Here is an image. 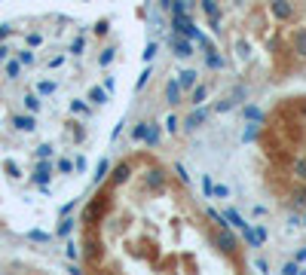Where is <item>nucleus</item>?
Here are the masks:
<instances>
[{"instance_id":"1","label":"nucleus","mask_w":306,"mask_h":275,"mask_svg":"<svg viewBox=\"0 0 306 275\" xmlns=\"http://www.w3.org/2000/svg\"><path fill=\"white\" fill-rule=\"evenodd\" d=\"M211 242L218 245V251H224V254H236V238L227 232V226H221L218 232H214V235H211Z\"/></svg>"},{"instance_id":"2","label":"nucleus","mask_w":306,"mask_h":275,"mask_svg":"<svg viewBox=\"0 0 306 275\" xmlns=\"http://www.w3.org/2000/svg\"><path fill=\"white\" fill-rule=\"evenodd\" d=\"M269 12H273L276 22H291L294 18V6L288 3V0H273V3H269Z\"/></svg>"},{"instance_id":"3","label":"nucleus","mask_w":306,"mask_h":275,"mask_svg":"<svg viewBox=\"0 0 306 275\" xmlns=\"http://www.w3.org/2000/svg\"><path fill=\"white\" fill-rule=\"evenodd\" d=\"M172 49H175L178 58H190V55H193V43H190V37L175 34V37H172Z\"/></svg>"},{"instance_id":"4","label":"nucleus","mask_w":306,"mask_h":275,"mask_svg":"<svg viewBox=\"0 0 306 275\" xmlns=\"http://www.w3.org/2000/svg\"><path fill=\"white\" fill-rule=\"evenodd\" d=\"M205 119H208V110L199 104V107H196L193 110V113L187 116V122H184V128H187V132H196V128H199V125H205Z\"/></svg>"},{"instance_id":"5","label":"nucleus","mask_w":306,"mask_h":275,"mask_svg":"<svg viewBox=\"0 0 306 275\" xmlns=\"http://www.w3.org/2000/svg\"><path fill=\"white\" fill-rule=\"evenodd\" d=\"M202 9H205L208 18H211L214 34H221V9H218V3H214V0H202Z\"/></svg>"},{"instance_id":"6","label":"nucleus","mask_w":306,"mask_h":275,"mask_svg":"<svg viewBox=\"0 0 306 275\" xmlns=\"http://www.w3.org/2000/svg\"><path fill=\"white\" fill-rule=\"evenodd\" d=\"M181 92H184L181 83H178V80H169V83H166V104L175 107L178 101H181Z\"/></svg>"},{"instance_id":"7","label":"nucleus","mask_w":306,"mask_h":275,"mask_svg":"<svg viewBox=\"0 0 306 275\" xmlns=\"http://www.w3.org/2000/svg\"><path fill=\"white\" fill-rule=\"evenodd\" d=\"M242 95H245V89H236L233 95H224V101H218V104H214V110H218V113H224V110H233V107L239 104L236 98H242Z\"/></svg>"},{"instance_id":"8","label":"nucleus","mask_w":306,"mask_h":275,"mask_svg":"<svg viewBox=\"0 0 306 275\" xmlns=\"http://www.w3.org/2000/svg\"><path fill=\"white\" fill-rule=\"evenodd\" d=\"M132 174V168H129V162H120L117 168H114V177H111V183L114 187H120V183H125V177Z\"/></svg>"},{"instance_id":"9","label":"nucleus","mask_w":306,"mask_h":275,"mask_svg":"<svg viewBox=\"0 0 306 275\" xmlns=\"http://www.w3.org/2000/svg\"><path fill=\"white\" fill-rule=\"evenodd\" d=\"M224 217H227V223H230V226H236V229H248V223L242 220V214H239L236 208H227V211H224Z\"/></svg>"},{"instance_id":"10","label":"nucleus","mask_w":306,"mask_h":275,"mask_svg":"<svg viewBox=\"0 0 306 275\" xmlns=\"http://www.w3.org/2000/svg\"><path fill=\"white\" fill-rule=\"evenodd\" d=\"M178 77H181V80H178V83H181V89H193L196 83H199V73H196V70H181Z\"/></svg>"},{"instance_id":"11","label":"nucleus","mask_w":306,"mask_h":275,"mask_svg":"<svg viewBox=\"0 0 306 275\" xmlns=\"http://www.w3.org/2000/svg\"><path fill=\"white\" fill-rule=\"evenodd\" d=\"M294 49H297V55H300V61H306V28H300V31L294 34Z\"/></svg>"},{"instance_id":"12","label":"nucleus","mask_w":306,"mask_h":275,"mask_svg":"<svg viewBox=\"0 0 306 275\" xmlns=\"http://www.w3.org/2000/svg\"><path fill=\"white\" fill-rule=\"evenodd\" d=\"M89 101H92L95 107L107 104V89H101V86H92V89H89Z\"/></svg>"},{"instance_id":"13","label":"nucleus","mask_w":306,"mask_h":275,"mask_svg":"<svg viewBox=\"0 0 306 275\" xmlns=\"http://www.w3.org/2000/svg\"><path fill=\"white\" fill-rule=\"evenodd\" d=\"M12 122H15V128H19V132H34V128H37L34 116H15Z\"/></svg>"},{"instance_id":"14","label":"nucleus","mask_w":306,"mask_h":275,"mask_svg":"<svg viewBox=\"0 0 306 275\" xmlns=\"http://www.w3.org/2000/svg\"><path fill=\"white\" fill-rule=\"evenodd\" d=\"M49 174H52V165H49V162H40V165H37V174H34V180H37V183H46Z\"/></svg>"},{"instance_id":"15","label":"nucleus","mask_w":306,"mask_h":275,"mask_svg":"<svg viewBox=\"0 0 306 275\" xmlns=\"http://www.w3.org/2000/svg\"><path fill=\"white\" fill-rule=\"evenodd\" d=\"M205 98H208V86H199V83H196V86H193V104L199 107Z\"/></svg>"},{"instance_id":"16","label":"nucleus","mask_w":306,"mask_h":275,"mask_svg":"<svg viewBox=\"0 0 306 275\" xmlns=\"http://www.w3.org/2000/svg\"><path fill=\"white\" fill-rule=\"evenodd\" d=\"M294 177H300V180L306 183V156H300V159L294 162Z\"/></svg>"},{"instance_id":"17","label":"nucleus","mask_w":306,"mask_h":275,"mask_svg":"<svg viewBox=\"0 0 306 275\" xmlns=\"http://www.w3.org/2000/svg\"><path fill=\"white\" fill-rule=\"evenodd\" d=\"M147 125H150V122H138V125L132 128V141H144V135H147Z\"/></svg>"},{"instance_id":"18","label":"nucleus","mask_w":306,"mask_h":275,"mask_svg":"<svg viewBox=\"0 0 306 275\" xmlns=\"http://www.w3.org/2000/svg\"><path fill=\"white\" fill-rule=\"evenodd\" d=\"M156 141H159V128H156V125H147V135H144V144H150V147H153Z\"/></svg>"},{"instance_id":"19","label":"nucleus","mask_w":306,"mask_h":275,"mask_svg":"<svg viewBox=\"0 0 306 275\" xmlns=\"http://www.w3.org/2000/svg\"><path fill=\"white\" fill-rule=\"evenodd\" d=\"M25 107L31 110V113H37V110H40V98L37 95H25Z\"/></svg>"},{"instance_id":"20","label":"nucleus","mask_w":306,"mask_h":275,"mask_svg":"<svg viewBox=\"0 0 306 275\" xmlns=\"http://www.w3.org/2000/svg\"><path fill=\"white\" fill-rule=\"evenodd\" d=\"M107 171H111V162L101 159V162H98V168H95V180H104V174H107Z\"/></svg>"},{"instance_id":"21","label":"nucleus","mask_w":306,"mask_h":275,"mask_svg":"<svg viewBox=\"0 0 306 275\" xmlns=\"http://www.w3.org/2000/svg\"><path fill=\"white\" fill-rule=\"evenodd\" d=\"M202 190H205V199H214V183L208 174H202Z\"/></svg>"},{"instance_id":"22","label":"nucleus","mask_w":306,"mask_h":275,"mask_svg":"<svg viewBox=\"0 0 306 275\" xmlns=\"http://www.w3.org/2000/svg\"><path fill=\"white\" fill-rule=\"evenodd\" d=\"M147 183H150V187H163V171H150Z\"/></svg>"},{"instance_id":"23","label":"nucleus","mask_w":306,"mask_h":275,"mask_svg":"<svg viewBox=\"0 0 306 275\" xmlns=\"http://www.w3.org/2000/svg\"><path fill=\"white\" fill-rule=\"evenodd\" d=\"M242 113H245L248 119H263V113H260V110H257V107H245V110H242Z\"/></svg>"},{"instance_id":"24","label":"nucleus","mask_w":306,"mask_h":275,"mask_svg":"<svg viewBox=\"0 0 306 275\" xmlns=\"http://www.w3.org/2000/svg\"><path fill=\"white\" fill-rule=\"evenodd\" d=\"M111 61H114V49H104V52H101V58H98V64L104 67V64H111Z\"/></svg>"},{"instance_id":"25","label":"nucleus","mask_w":306,"mask_h":275,"mask_svg":"<svg viewBox=\"0 0 306 275\" xmlns=\"http://www.w3.org/2000/svg\"><path fill=\"white\" fill-rule=\"evenodd\" d=\"M19 64H22V61H9V64H6V73H9V80H15V77H19Z\"/></svg>"},{"instance_id":"26","label":"nucleus","mask_w":306,"mask_h":275,"mask_svg":"<svg viewBox=\"0 0 306 275\" xmlns=\"http://www.w3.org/2000/svg\"><path fill=\"white\" fill-rule=\"evenodd\" d=\"M156 49H159L156 43H147V49H144V61H150L153 55H156Z\"/></svg>"},{"instance_id":"27","label":"nucleus","mask_w":306,"mask_h":275,"mask_svg":"<svg viewBox=\"0 0 306 275\" xmlns=\"http://www.w3.org/2000/svg\"><path fill=\"white\" fill-rule=\"evenodd\" d=\"M19 61H22V64H34V52H28V49L19 52Z\"/></svg>"},{"instance_id":"28","label":"nucleus","mask_w":306,"mask_h":275,"mask_svg":"<svg viewBox=\"0 0 306 275\" xmlns=\"http://www.w3.org/2000/svg\"><path fill=\"white\" fill-rule=\"evenodd\" d=\"M282 272H285V275H297V272H300V263H297V260H294V263H288Z\"/></svg>"},{"instance_id":"29","label":"nucleus","mask_w":306,"mask_h":275,"mask_svg":"<svg viewBox=\"0 0 306 275\" xmlns=\"http://www.w3.org/2000/svg\"><path fill=\"white\" fill-rule=\"evenodd\" d=\"M70 168H74V162H70V159H61V162H59V171H61V174H67Z\"/></svg>"},{"instance_id":"30","label":"nucleus","mask_w":306,"mask_h":275,"mask_svg":"<svg viewBox=\"0 0 306 275\" xmlns=\"http://www.w3.org/2000/svg\"><path fill=\"white\" fill-rule=\"evenodd\" d=\"M83 46H86L83 40H74V46H70V55H83Z\"/></svg>"},{"instance_id":"31","label":"nucleus","mask_w":306,"mask_h":275,"mask_svg":"<svg viewBox=\"0 0 306 275\" xmlns=\"http://www.w3.org/2000/svg\"><path fill=\"white\" fill-rule=\"evenodd\" d=\"M70 110H74V113H89V107H86V104H80V101L70 104Z\"/></svg>"},{"instance_id":"32","label":"nucleus","mask_w":306,"mask_h":275,"mask_svg":"<svg viewBox=\"0 0 306 275\" xmlns=\"http://www.w3.org/2000/svg\"><path fill=\"white\" fill-rule=\"evenodd\" d=\"M40 92L43 95H52V92H56V83H40Z\"/></svg>"},{"instance_id":"33","label":"nucleus","mask_w":306,"mask_h":275,"mask_svg":"<svg viewBox=\"0 0 306 275\" xmlns=\"http://www.w3.org/2000/svg\"><path fill=\"white\" fill-rule=\"evenodd\" d=\"M70 226H74V220H64V223L59 226V235H67V232H70Z\"/></svg>"},{"instance_id":"34","label":"nucleus","mask_w":306,"mask_h":275,"mask_svg":"<svg viewBox=\"0 0 306 275\" xmlns=\"http://www.w3.org/2000/svg\"><path fill=\"white\" fill-rule=\"evenodd\" d=\"M37 156H40V159H46V156H52V147H49V144H43V147H40V150H37Z\"/></svg>"},{"instance_id":"35","label":"nucleus","mask_w":306,"mask_h":275,"mask_svg":"<svg viewBox=\"0 0 306 275\" xmlns=\"http://www.w3.org/2000/svg\"><path fill=\"white\" fill-rule=\"evenodd\" d=\"M214 196H218V199H230V190L227 187H214Z\"/></svg>"},{"instance_id":"36","label":"nucleus","mask_w":306,"mask_h":275,"mask_svg":"<svg viewBox=\"0 0 306 275\" xmlns=\"http://www.w3.org/2000/svg\"><path fill=\"white\" fill-rule=\"evenodd\" d=\"M166 128H169V132H178V119L169 116V119H166Z\"/></svg>"},{"instance_id":"37","label":"nucleus","mask_w":306,"mask_h":275,"mask_svg":"<svg viewBox=\"0 0 306 275\" xmlns=\"http://www.w3.org/2000/svg\"><path fill=\"white\" fill-rule=\"evenodd\" d=\"M147 77H150V70H144L141 77H138V89H144V86H147Z\"/></svg>"},{"instance_id":"38","label":"nucleus","mask_w":306,"mask_h":275,"mask_svg":"<svg viewBox=\"0 0 306 275\" xmlns=\"http://www.w3.org/2000/svg\"><path fill=\"white\" fill-rule=\"evenodd\" d=\"M175 171L181 174V180H184V183H190V177H187V171H184V165H181V162H178V168H175Z\"/></svg>"},{"instance_id":"39","label":"nucleus","mask_w":306,"mask_h":275,"mask_svg":"<svg viewBox=\"0 0 306 275\" xmlns=\"http://www.w3.org/2000/svg\"><path fill=\"white\" fill-rule=\"evenodd\" d=\"M40 40H43L40 34H31V37H28V43H31V46H40Z\"/></svg>"},{"instance_id":"40","label":"nucleus","mask_w":306,"mask_h":275,"mask_svg":"<svg viewBox=\"0 0 306 275\" xmlns=\"http://www.w3.org/2000/svg\"><path fill=\"white\" fill-rule=\"evenodd\" d=\"M31 238H37V242H49V235H46V232H31Z\"/></svg>"},{"instance_id":"41","label":"nucleus","mask_w":306,"mask_h":275,"mask_svg":"<svg viewBox=\"0 0 306 275\" xmlns=\"http://www.w3.org/2000/svg\"><path fill=\"white\" fill-rule=\"evenodd\" d=\"M159 6H163V9H172V6H175V0H159Z\"/></svg>"},{"instance_id":"42","label":"nucleus","mask_w":306,"mask_h":275,"mask_svg":"<svg viewBox=\"0 0 306 275\" xmlns=\"http://www.w3.org/2000/svg\"><path fill=\"white\" fill-rule=\"evenodd\" d=\"M297 205H306V187H303V193L297 196Z\"/></svg>"},{"instance_id":"43","label":"nucleus","mask_w":306,"mask_h":275,"mask_svg":"<svg viewBox=\"0 0 306 275\" xmlns=\"http://www.w3.org/2000/svg\"><path fill=\"white\" fill-rule=\"evenodd\" d=\"M6 55H9V49H6V46H0V58H6Z\"/></svg>"},{"instance_id":"44","label":"nucleus","mask_w":306,"mask_h":275,"mask_svg":"<svg viewBox=\"0 0 306 275\" xmlns=\"http://www.w3.org/2000/svg\"><path fill=\"white\" fill-rule=\"evenodd\" d=\"M303 260H306V251H300V254H297V263H303Z\"/></svg>"},{"instance_id":"45","label":"nucleus","mask_w":306,"mask_h":275,"mask_svg":"<svg viewBox=\"0 0 306 275\" xmlns=\"http://www.w3.org/2000/svg\"><path fill=\"white\" fill-rule=\"evenodd\" d=\"M300 113H303V116H306V101H300Z\"/></svg>"},{"instance_id":"46","label":"nucleus","mask_w":306,"mask_h":275,"mask_svg":"<svg viewBox=\"0 0 306 275\" xmlns=\"http://www.w3.org/2000/svg\"><path fill=\"white\" fill-rule=\"evenodd\" d=\"M303 226H306V217H303Z\"/></svg>"}]
</instances>
